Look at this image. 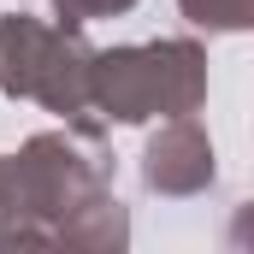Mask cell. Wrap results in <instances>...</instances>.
<instances>
[]
</instances>
